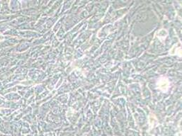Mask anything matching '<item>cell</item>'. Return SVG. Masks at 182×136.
<instances>
[{"label": "cell", "mask_w": 182, "mask_h": 136, "mask_svg": "<svg viewBox=\"0 0 182 136\" xmlns=\"http://www.w3.org/2000/svg\"><path fill=\"white\" fill-rule=\"evenodd\" d=\"M158 85H159V88L160 90L163 91L167 90L169 87V81L167 79L163 78L162 79H159L158 81Z\"/></svg>", "instance_id": "6da1fadb"}]
</instances>
